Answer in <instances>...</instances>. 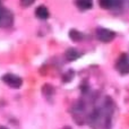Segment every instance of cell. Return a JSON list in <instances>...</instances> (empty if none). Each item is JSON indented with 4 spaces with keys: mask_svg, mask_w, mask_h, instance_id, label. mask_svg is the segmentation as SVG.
Listing matches in <instances>:
<instances>
[{
    "mask_svg": "<svg viewBox=\"0 0 129 129\" xmlns=\"http://www.w3.org/2000/svg\"><path fill=\"white\" fill-rule=\"evenodd\" d=\"M80 56H82V54H80L76 49H68L66 51V58L68 59L69 61L76 60V59H78Z\"/></svg>",
    "mask_w": 129,
    "mask_h": 129,
    "instance_id": "7",
    "label": "cell"
},
{
    "mask_svg": "<svg viewBox=\"0 0 129 129\" xmlns=\"http://www.w3.org/2000/svg\"><path fill=\"white\" fill-rule=\"evenodd\" d=\"M2 80H4L7 85H9L10 87H14V88H19L23 83L22 79H20L18 76L13 75V74H6V75L2 77Z\"/></svg>",
    "mask_w": 129,
    "mask_h": 129,
    "instance_id": "4",
    "label": "cell"
},
{
    "mask_svg": "<svg viewBox=\"0 0 129 129\" xmlns=\"http://www.w3.org/2000/svg\"><path fill=\"white\" fill-rule=\"evenodd\" d=\"M96 36H98V39L101 42L107 43V42H111L114 39L116 34H114V32L110 31L108 28H99L96 31Z\"/></svg>",
    "mask_w": 129,
    "mask_h": 129,
    "instance_id": "3",
    "label": "cell"
},
{
    "mask_svg": "<svg viewBox=\"0 0 129 129\" xmlns=\"http://www.w3.org/2000/svg\"><path fill=\"white\" fill-rule=\"evenodd\" d=\"M93 0H77V6L80 9H89L92 8Z\"/></svg>",
    "mask_w": 129,
    "mask_h": 129,
    "instance_id": "8",
    "label": "cell"
},
{
    "mask_svg": "<svg viewBox=\"0 0 129 129\" xmlns=\"http://www.w3.org/2000/svg\"><path fill=\"white\" fill-rule=\"evenodd\" d=\"M69 36H70V39H73L74 41H79V40H82V38H83L82 33H79L78 31H75V29H71V31L69 32Z\"/></svg>",
    "mask_w": 129,
    "mask_h": 129,
    "instance_id": "9",
    "label": "cell"
},
{
    "mask_svg": "<svg viewBox=\"0 0 129 129\" xmlns=\"http://www.w3.org/2000/svg\"><path fill=\"white\" fill-rule=\"evenodd\" d=\"M35 14H36V17L40 18V19H47V18L49 17V10H48L47 7H44V6L38 7L35 10Z\"/></svg>",
    "mask_w": 129,
    "mask_h": 129,
    "instance_id": "6",
    "label": "cell"
},
{
    "mask_svg": "<svg viewBox=\"0 0 129 129\" xmlns=\"http://www.w3.org/2000/svg\"><path fill=\"white\" fill-rule=\"evenodd\" d=\"M111 113L108 111V108H101L93 114L92 125L94 129H110Z\"/></svg>",
    "mask_w": 129,
    "mask_h": 129,
    "instance_id": "1",
    "label": "cell"
},
{
    "mask_svg": "<svg viewBox=\"0 0 129 129\" xmlns=\"http://www.w3.org/2000/svg\"><path fill=\"white\" fill-rule=\"evenodd\" d=\"M0 129H7V128H5V127H0Z\"/></svg>",
    "mask_w": 129,
    "mask_h": 129,
    "instance_id": "11",
    "label": "cell"
},
{
    "mask_svg": "<svg viewBox=\"0 0 129 129\" xmlns=\"http://www.w3.org/2000/svg\"><path fill=\"white\" fill-rule=\"evenodd\" d=\"M121 4H122V0H100V6L104 9L116 8Z\"/></svg>",
    "mask_w": 129,
    "mask_h": 129,
    "instance_id": "5",
    "label": "cell"
},
{
    "mask_svg": "<svg viewBox=\"0 0 129 129\" xmlns=\"http://www.w3.org/2000/svg\"><path fill=\"white\" fill-rule=\"evenodd\" d=\"M34 1H35V0H20V2H22V5L24 7H28L29 5H32Z\"/></svg>",
    "mask_w": 129,
    "mask_h": 129,
    "instance_id": "10",
    "label": "cell"
},
{
    "mask_svg": "<svg viewBox=\"0 0 129 129\" xmlns=\"http://www.w3.org/2000/svg\"><path fill=\"white\" fill-rule=\"evenodd\" d=\"M116 68L121 75H127L129 74V58L127 54H121L117 61Z\"/></svg>",
    "mask_w": 129,
    "mask_h": 129,
    "instance_id": "2",
    "label": "cell"
}]
</instances>
